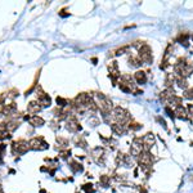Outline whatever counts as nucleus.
<instances>
[{
	"label": "nucleus",
	"mask_w": 193,
	"mask_h": 193,
	"mask_svg": "<svg viewBox=\"0 0 193 193\" xmlns=\"http://www.w3.org/2000/svg\"><path fill=\"white\" fill-rule=\"evenodd\" d=\"M5 149H7V144L0 143V164L4 160V155H5Z\"/></svg>",
	"instance_id": "32"
},
{
	"label": "nucleus",
	"mask_w": 193,
	"mask_h": 193,
	"mask_svg": "<svg viewBox=\"0 0 193 193\" xmlns=\"http://www.w3.org/2000/svg\"><path fill=\"white\" fill-rule=\"evenodd\" d=\"M183 97L187 99H193V88H188L184 90V93H183Z\"/></svg>",
	"instance_id": "30"
},
{
	"label": "nucleus",
	"mask_w": 193,
	"mask_h": 193,
	"mask_svg": "<svg viewBox=\"0 0 193 193\" xmlns=\"http://www.w3.org/2000/svg\"><path fill=\"white\" fill-rule=\"evenodd\" d=\"M66 129L71 131V133H77V131L81 130V125L75 115L71 113L67 116V119H66Z\"/></svg>",
	"instance_id": "7"
},
{
	"label": "nucleus",
	"mask_w": 193,
	"mask_h": 193,
	"mask_svg": "<svg viewBox=\"0 0 193 193\" xmlns=\"http://www.w3.org/2000/svg\"><path fill=\"white\" fill-rule=\"evenodd\" d=\"M112 116H113L116 123L121 124V125H125L126 123H130V121H131V116L129 113V111H126L123 107H115Z\"/></svg>",
	"instance_id": "3"
},
{
	"label": "nucleus",
	"mask_w": 193,
	"mask_h": 193,
	"mask_svg": "<svg viewBox=\"0 0 193 193\" xmlns=\"http://www.w3.org/2000/svg\"><path fill=\"white\" fill-rule=\"evenodd\" d=\"M178 41H179L180 44L185 45V47H188V34H180L179 36H178Z\"/></svg>",
	"instance_id": "26"
},
{
	"label": "nucleus",
	"mask_w": 193,
	"mask_h": 193,
	"mask_svg": "<svg viewBox=\"0 0 193 193\" xmlns=\"http://www.w3.org/2000/svg\"><path fill=\"white\" fill-rule=\"evenodd\" d=\"M4 124H5L7 130L11 131V133H13L14 130L18 129L19 124H21V121L18 120V117H12V119H8V121H7V123H4Z\"/></svg>",
	"instance_id": "14"
},
{
	"label": "nucleus",
	"mask_w": 193,
	"mask_h": 193,
	"mask_svg": "<svg viewBox=\"0 0 193 193\" xmlns=\"http://www.w3.org/2000/svg\"><path fill=\"white\" fill-rule=\"evenodd\" d=\"M134 80L138 84H146L147 83V74L144 71H136L134 74Z\"/></svg>",
	"instance_id": "17"
},
{
	"label": "nucleus",
	"mask_w": 193,
	"mask_h": 193,
	"mask_svg": "<svg viewBox=\"0 0 193 193\" xmlns=\"http://www.w3.org/2000/svg\"><path fill=\"white\" fill-rule=\"evenodd\" d=\"M111 130H112L116 135H124L126 133L125 125H121V124H117V123H112V124H111Z\"/></svg>",
	"instance_id": "16"
},
{
	"label": "nucleus",
	"mask_w": 193,
	"mask_h": 193,
	"mask_svg": "<svg viewBox=\"0 0 193 193\" xmlns=\"http://www.w3.org/2000/svg\"><path fill=\"white\" fill-rule=\"evenodd\" d=\"M36 97H38V102L40 103L41 107H48L52 104V99H50L49 94H47L45 91L41 89V86L36 88Z\"/></svg>",
	"instance_id": "9"
},
{
	"label": "nucleus",
	"mask_w": 193,
	"mask_h": 193,
	"mask_svg": "<svg viewBox=\"0 0 193 193\" xmlns=\"http://www.w3.org/2000/svg\"><path fill=\"white\" fill-rule=\"evenodd\" d=\"M30 149L28 147V142H26L25 139H18L16 142L12 143V152L13 155H23Z\"/></svg>",
	"instance_id": "5"
},
{
	"label": "nucleus",
	"mask_w": 193,
	"mask_h": 193,
	"mask_svg": "<svg viewBox=\"0 0 193 193\" xmlns=\"http://www.w3.org/2000/svg\"><path fill=\"white\" fill-rule=\"evenodd\" d=\"M40 111H41V106H40V103L36 102V100H31V102L27 104V112L30 115H36Z\"/></svg>",
	"instance_id": "15"
},
{
	"label": "nucleus",
	"mask_w": 193,
	"mask_h": 193,
	"mask_svg": "<svg viewBox=\"0 0 193 193\" xmlns=\"http://www.w3.org/2000/svg\"><path fill=\"white\" fill-rule=\"evenodd\" d=\"M155 142H156V139H155V135H153V134H152V133H148V134H146V135L143 136V144H144V151L149 152L151 147H153V146H155Z\"/></svg>",
	"instance_id": "13"
},
{
	"label": "nucleus",
	"mask_w": 193,
	"mask_h": 193,
	"mask_svg": "<svg viewBox=\"0 0 193 193\" xmlns=\"http://www.w3.org/2000/svg\"><path fill=\"white\" fill-rule=\"evenodd\" d=\"M55 140H57V143H58L61 147H62V148H64V147L68 146V139L63 138V136H57V138H55Z\"/></svg>",
	"instance_id": "27"
},
{
	"label": "nucleus",
	"mask_w": 193,
	"mask_h": 193,
	"mask_svg": "<svg viewBox=\"0 0 193 193\" xmlns=\"http://www.w3.org/2000/svg\"><path fill=\"white\" fill-rule=\"evenodd\" d=\"M108 76L112 79L113 84L117 83V79L120 77V71H119V64L116 61H112V62L108 64Z\"/></svg>",
	"instance_id": "11"
},
{
	"label": "nucleus",
	"mask_w": 193,
	"mask_h": 193,
	"mask_svg": "<svg viewBox=\"0 0 193 193\" xmlns=\"http://www.w3.org/2000/svg\"><path fill=\"white\" fill-rule=\"evenodd\" d=\"M28 147L30 149L34 151H44L49 148V144L45 142L43 136H35V138H31L28 140Z\"/></svg>",
	"instance_id": "4"
},
{
	"label": "nucleus",
	"mask_w": 193,
	"mask_h": 193,
	"mask_svg": "<svg viewBox=\"0 0 193 193\" xmlns=\"http://www.w3.org/2000/svg\"><path fill=\"white\" fill-rule=\"evenodd\" d=\"M70 156H71V149H61L59 151V157H62V159L67 160Z\"/></svg>",
	"instance_id": "31"
},
{
	"label": "nucleus",
	"mask_w": 193,
	"mask_h": 193,
	"mask_svg": "<svg viewBox=\"0 0 193 193\" xmlns=\"http://www.w3.org/2000/svg\"><path fill=\"white\" fill-rule=\"evenodd\" d=\"M188 108H189V110L192 111V110H193V104H189V106H188Z\"/></svg>",
	"instance_id": "38"
},
{
	"label": "nucleus",
	"mask_w": 193,
	"mask_h": 193,
	"mask_svg": "<svg viewBox=\"0 0 193 193\" xmlns=\"http://www.w3.org/2000/svg\"><path fill=\"white\" fill-rule=\"evenodd\" d=\"M174 70L175 72L180 76V77H187V76H189L193 71V64H191L189 62H187L185 58L180 57L179 59L176 61V63L174 66Z\"/></svg>",
	"instance_id": "1"
},
{
	"label": "nucleus",
	"mask_w": 193,
	"mask_h": 193,
	"mask_svg": "<svg viewBox=\"0 0 193 193\" xmlns=\"http://www.w3.org/2000/svg\"><path fill=\"white\" fill-rule=\"evenodd\" d=\"M174 112H175V116H176V117H179V119H182V120H185V119L188 117L187 110L183 107V106H178L176 110L174 111Z\"/></svg>",
	"instance_id": "19"
},
{
	"label": "nucleus",
	"mask_w": 193,
	"mask_h": 193,
	"mask_svg": "<svg viewBox=\"0 0 193 193\" xmlns=\"http://www.w3.org/2000/svg\"><path fill=\"white\" fill-rule=\"evenodd\" d=\"M39 76H40V70L36 72V76H35V79H34V83H32V85H31V88L30 89H27L26 90V93H25V95H28V94H31L32 91H34V89L36 88V85H38V79H39Z\"/></svg>",
	"instance_id": "22"
},
{
	"label": "nucleus",
	"mask_w": 193,
	"mask_h": 193,
	"mask_svg": "<svg viewBox=\"0 0 193 193\" xmlns=\"http://www.w3.org/2000/svg\"><path fill=\"white\" fill-rule=\"evenodd\" d=\"M129 50V45H124V47H121V48H119V49H116V50H113L112 53V55H120V54H124V53H126Z\"/></svg>",
	"instance_id": "24"
},
{
	"label": "nucleus",
	"mask_w": 193,
	"mask_h": 193,
	"mask_svg": "<svg viewBox=\"0 0 193 193\" xmlns=\"http://www.w3.org/2000/svg\"><path fill=\"white\" fill-rule=\"evenodd\" d=\"M68 164H70L71 170H72L74 172H81V171L84 170L83 165H81L79 161H76V160H70V161H68Z\"/></svg>",
	"instance_id": "18"
},
{
	"label": "nucleus",
	"mask_w": 193,
	"mask_h": 193,
	"mask_svg": "<svg viewBox=\"0 0 193 193\" xmlns=\"http://www.w3.org/2000/svg\"><path fill=\"white\" fill-rule=\"evenodd\" d=\"M165 111H166L167 113H169V116H170L171 119H174V117H175V112H174V111H171V110H170L169 106H166V107H165Z\"/></svg>",
	"instance_id": "36"
},
{
	"label": "nucleus",
	"mask_w": 193,
	"mask_h": 193,
	"mask_svg": "<svg viewBox=\"0 0 193 193\" xmlns=\"http://www.w3.org/2000/svg\"><path fill=\"white\" fill-rule=\"evenodd\" d=\"M138 53H139L138 57L140 58V61L143 63H151L152 61H153V57H152V49H151L149 45L143 44L138 49Z\"/></svg>",
	"instance_id": "6"
},
{
	"label": "nucleus",
	"mask_w": 193,
	"mask_h": 193,
	"mask_svg": "<svg viewBox=\"0 0 193 193\" xmlns=\"http://www.w3.org/2000/svg\"><path fill=\"white\" fill-rule=\"evenodd\" d=\"M83 189H84L86 193H89V192H94V188H93V184H91V183H88V184H84V185H83Z\"/></svg>",
	"instance_id": "34"
},
{
	"label": "nucleus",
	"mask_w": 193,
	"mask_h": 193,
	"mask_svg": "<svg viewBox=\"0 0 193 193\" xmlns=\"http://www.w3.org/2000/svg\"><path fill=\"white\" fill-rule=\"evenodd\" d=\"M144 152V144H143V138H134L133 143H131L130 153L134 157H139Z\"/></svg>",
	"instance_id": "8"
},
{
	"label": "nucleus",
	"mask_w": 193,
	"mask_h": 193,
	"mask_svg": "<svg viewBox=\"0 0 193 193\" xmlns=\"http://www.w3.org/2000/svg\"><path fill=\"white\" fill-rule=\"evenodd\" d=\"M57 104H58V107H61V108H63V107H66V106H68V102H67V99H64V98H62V97H57Z\"/></svg>",
	"instance_id": "28"
},
{
	"label": "nucleus",
	"mask_w": 193,
	"mask_h": 193,
	"mask_svg": "<svg viewBox=\"0 0 193 193\" xmlns=\"http://www.w3.org/2000/svg\"><path fill=\"white\" fill-rule=\"evenodd\" d=\"M175 81H176V77H175V75H174V74H169V75H167V77H166V81H165V83H166V86H167V88L170 89L171 84H174Z\"/></svg>",
	"instance_id": "25"
},
{
	"label": "nucleus",
	"mask_w": 193,
	"mask_h": 193,
	"mask_svg": "<svg viewBox=\"0 0 193 193\" xmlns=\"http://www.w3.org/2000/svg\"><path fill=\"white\" fill-rule=\"evenodd\" d=\"M99 182H100V184H102L103 187H108L110 176H107V175H102V176H100V179H99Z\"/></svg>",
	"instance_id": "33"
},
{
	"label": "nucleus",
	"mask_w": 193,
	"mask_h": 193,
	"mask_svg": "<svg viewBox=\"0 0 193 193\" xmlns=\"http://www.w3.org/2000/svg\"><path fill=\"white\" fill-rule=\"evenodd\" d=\"M75 142V144L77 146V147H81V148H86V146H88V143H86V140L84 139V136H81V135H77L76 138L74 139Z\"/></svg>",
	"instance_id": "21"
},
{
	"label": "nucleus",
	"mask_w": 193,
	"mask_h": 193,
	"mask_svg": "<svg viewBox=\"0 0 193 193\" xmlns=\"http://www.w3.org/2000/svg\"><path fill=\"white\" fill-rule=\"evenodd\" d=\"M89 123H90V125H93V126H97L99 124V120L97 119V117H91L90 120H89Z\"/></svg>",
	"instance_id": "37"
},
{
	"label": "nucleus",
	"mask_w": 193,
	"mask_h": 193,
	"mask_svg": "<svg viewBox=\"0 0 193 193\" xmlns=\"http://www.w3.org/2000/svg\"><path fill=\"white\" fill-rule=\"evenodd\" d=\"M94 97L97 99V104H98V107L100 108V111H102V113H111V111H112V108H113L111 99L107 98L103 93H97Z\"/></svg>",
	"instance_id": "2"
},
{
	"label": "nucleus",
	"mask_w": 193,
	"mask_h": 193,
	"mask_svg": "<svg viewBox=\"0 0 193 193\" xmlns=\"http://www.w3.org/2000/svg\"><path fill=\"white\" fill-rule=\"evenodd\" d=\"M19 94V91L17 90V89H11V90H9L8 91V98H14V97H17Z\"/></svg>",
	"instance_id": "35"
},
{
	"label": "nucleus",
	"mask_w": 193,
	"mask_h": 193,
	"mask_svg": "<svg viewBox=\"0 0 193 193\" xmlns=\"http://www.w3.org/2000/svg\"><path fill=\"white\" fill-rule=\"evenodd\" d=\"M128 62H129V66H131V67H140V66L143 64V62L140 61V58L139 57H135V55H131V57H129Z\"/></svg>",
	"instance_id": "20"
},
{
	"label": "nucleus",
	"mask_w": 193,
	"mask_h": 193,
	"mask_svg": "<svg viewBox=\"0 0 193 193\" xmlns=\"http://www.w3.org/2000/svg\"><path fill=\"white\" fill-rule=\"evenodd\" d=\"M128 128L130 129V130H139V129H142V125L139 124V123H135V121H133V120H131L130 121V123H129V126H128Z\"/></svg>",
	"instance_id": "29"
},
{
	"label": "nucleus",
	"mask_w": 193,
	"mask_h": 193,
	"mask_svg": "<svg viewBox=\"0 0 193 193\" xmlns=\"http://www.w3.org/2000/svg\"><path fill=\"white\" fill-rule=\"evenodd\" d=\"M91 157L98 165H103L106 160V152L102 147H95L91 149Z\"/></svg>",
	"instance_id": "10"
},
{
	"label": "nucleus",
	"mask_w": 193,
	"mask_h": 193,
	"mask_svg": "<svg viewBox=\"0 0 193 193\" xmlns=\"http://www.w3.org/2000/svg\"><path fill=\"white\" fill-rule=\"evenodd\" d=\"M25 120H27L32 126H35V128H38V126H43L45 124V120L43 117H40V116H38V115L25 116Z\"/></svg>",
	"instance_id": "12"
},
{
	"label": "nucleus",
	"mask_w": 193,
	"mask_h": 193,
	"mask_svg": "<svg viewBox=\"0 0 193 193\" xmlns=\"http://www.w3.org/2000/svg\"><path fill=\"white\" fill-rule=\"evenodd\" d=\"M176 84H178V86H179L180 89H188V83H187V80H185V77H176Z\"/></svg>",
	"instance_id": "23"
}]
</instances>
